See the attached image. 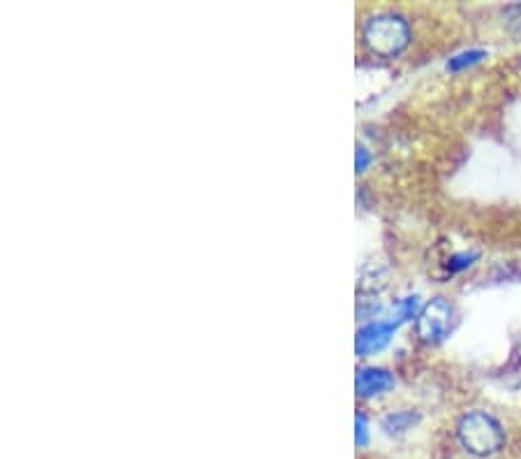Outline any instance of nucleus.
Masks as SVG:
<instances>
[{"mask_svg": "<svg viewBox=\"0 0 521 459\" xmlns=\"http://www.w3.org/2000/svg\"><path fill=\"white\" fill-rule=\"evenodd\" d=\"M459 443L466 453L475 457H491L501 453L505 446V432L494 415L484 411H471L457 425Z\"/></svg>", "mask_w": 521, "mask_h": 459, "instance_id": "1", "label": "nucleus"}, {"mask_svg": "<svg viewBox=\"0 0 521 459\" xmlns=\"http://www.w3.org/2000/svg\"><path fill=\"white\" fill-rule=\"evenodd\" d=\"M364 42L376 56H399L410 42V26L396 14H378L364 24Z\"/></svg>", "mask_w": 521, "mask_h": 459, "instance_id": "2", "label": "nucleus"}, {"mask_svg": "<svg viewBox=\"0 0 521 459\" xmlns=\"http://www.w3.org/2000/svg\"><path fill=\"white\" fill-rule=\"evenodd\" d=\"M452 327V306L443 297H434L417 316V337L427 344H438Z\"/></svg>", "mask_w": 521, "mask_h": 459, "instance_id": "3", "label": "nucleus"}, {"mask_svg": "<svg viewBox=\"0 0 521 459\" xmlns=\"http://www.w3.org/2000/svg\"><path fill=\"white\" fill-rule=\"evenodd\" d=\"M394 330H396V323H383V320L362 327V330L357 332V341H355L357 355L366 357L383 351V348L390 344Z\"/></svg>", "mask_w": 521, "mask_h": 459, "instance_id": "4", "label": "nucleus"}, {"mask_svg": "<svg viewBox=\"0 0 521 459\" xmlns=\"http://www.w3.org/2000/svg\"><path fill=\"white\" fill-rule=\"evenodd\" d=\"M355 388L359 397H376L394 388V376L387 369L378 367H362L357 371Z\"/></svg>", "mask_w": 521, "mask_h": 459, "instance_id": "5", "label": "nucleus"}, {"mask_svg": "<svg viewBox=\"0 0 521 459\" xmlns=\"http://www.w3.org/2000/svg\"><path fill=\"white\" fill-rule=\"evenodd\" d=\"M417 420H420V415L413 411H396L392 415H387L383 422V429L390 436H401L406 434L408 429H413L417 425Z\"/></svg>", "mask_w": 521, "mask_h": 459, "instance_id": "6", "label": "nucleus"}, {"mask_svg": "<svg viewBox=\"0 0 521 459\" xmlns=\"http://www.w3.org/2000/svg\"><path fill=\"white\" fill-rule=\"evenodd\" d=\"M482 58H487V51H484V49L459 51L457 56H452L450 61H447V70H450V72H461V70L471 68V65H478Z\"/></svg>", "mask_w": 521, "mask_h": 459, "instance_id": "7", "label": "nucleus"}, {"mask_svg": "<svg viewBox=\"0 0 521 459\" xmlns=\"http://www.w3.org/2000/svg\"><path fill=\"white\" fill-rule=\"evenodd\" d=\"M473 260H478V253H457L452 255L450 262H447V267H450V272H461V269L471 267Z\"/></svg>", "mask_w": 521, "mask_h": 459, "instance_id": "8", "label": "nucleus"}, {"mask_svg": "<svg viewBox=\"0 0 521 459\" xmlns=\"http://www.w3.org/2000/svg\"><path fill=\"white\" fill-rule=\"evenodd\" d=\"M355 439H357V446H364L366 441H369V422H366V415L364 413H357L355 418Z\"/></svg>", "mask_w": 521, "mask_h": 459, "instance_id": "9", "label": "nucleus"}, {"mask_svg": "<svg viewBox=\"0 0 521 459\" xmlns=\"http://www.w3.org/2000/svg\"><path fill=\"white\" fill-rule=\"evenodd\" d=\"M369 165H371V153L366 151L364 147H357V153H355V170H357V172H364Z\"/></svg>", "mask_w": 521, "mask_h": 459, "instance_id": "10", "label": "nucleus"}]
</instances>
